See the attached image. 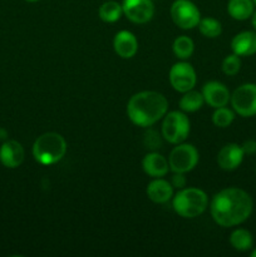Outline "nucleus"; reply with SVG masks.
<instances>
[{
    "label": "nucleus",
    "mask_w": 256,
    "mask_h": 257,
    "mask_svg": "<svg viewBox=\"0 0 256 257\" xmlns=\"http://www.w3.org/2000/svg\"><path fill=\"white\" fill-rule=\"evenodd\" d=\"M171 185L172 187L178 188H183L186 186V177H185V173H177L175 172V175L172 176V180H171Z\"/></svg>",
    "instance_id": "a878e982"
},
{
    "label": "nucleus",
    "mask_w": 256,
    "mask_h": 257,
    "mask_svg": "<svg viewBox=\"0 0 256 257\" xmlns=\"http://www.w3.org/2000/svg\"><path fill=\"white\" fill-rule=\"evenodd\" d=\"M232 109L241 117L256 115V84L246 83L236 88L230 98Z\"/></svg>",
    "instance_id": "0eeeda50"
},
{
    "label": "nucleus",
    "mask_w": 256,
    "mask_h": 257,
    "mask_svg": "<svg viewBox=\"0 0 256 257\" xmlns=\"http://www.w3.org/2000/svg\"><path fill=\"white\" fill-rule=\"evenodd\" d=\"M171 18L181 29H193L200 23L201 14L191 0H175L171 5Z\"/></svg>",
    "instance_id": "6e6552de"
},
{
    "label": "nucleus",
    "mask_w": 256,
    "mask_h": 257,
    "mask_svg": "<svg viewBox=\"0 0 256 257\" xmlns=\"http://www.w3.org/2000/svg\"><path fill=\"white\" fill-rule=\"evenodd\" d=\"M197 150L195 146L188 143H178L177 147L173 148L168 157V165L173 172L186 173L192 171L198 163Z\"/></svg>",
    "instance_id": "423d86ee"
},
{
    "label": "nucleus",
    "mask_w": 256,
    "mask_h": 257,
    "mask_svg": "<svg viewBox=\"0 0 256 257\" xmlns=\"http://www.w3.org/2000/svg\"><path fill=\"white\" fill-rule=\"evenodd\" d=\"M25 2H28V3H37V2H39V0H25Z\"/></svg>",
    "instance_id": "7c9ffc66"
},
{
    "label": "nucleus",
    "mask_w": 256,
    "mask_h": 257,
    "mask_svg": "<svg viewBox=\"0 0 256 257\" xmlns=\"http://www.w3.org/2000/svg\"><path fill=\"white\" fill-rule=\"evenodd\" d=\"M222 72L225 73L226 75H236L241 69V59L237 54H230L223 59L222 62Z\"/></svg>",
    "instance_id": "393cba45"
},
{
    "label": "nucleus",
    "mask_w": 256,
    "mask_h": 257,
    "mask_svg": "<svg viewBox=\"0 0 256 257\" xmlns=\"http://www.w3.org/2000/svg\"><path fill=\"white\" fill-rule=\"evenodd\" d=\"M170 83L173 89L186 93L196 85V72L190 63L178 62L170 69Z\"/></svg>",
    "instance_id": "1a4fd4ad"
},
{
    "label": "nucleus",
    "mask_w": 256,
    "mask_h": 257,
    "mask_svg": "<svg viewBox=\"0 0 256 257\" xmlns=\"http://www.w3.org/2000/svg\"><path fill=\"white\" fill-rule=\"evenodd\" d=\"M147 196L152 202L155 203H166L172 198L173 187L171 182L162 180V178H156L147 186Z\"/></svg>",
    "instance_id": "f3484780"
},
{
    "label": "nucleus",
    "mask_w": 256,
    "mask_h": 257,
    "mask_svg": "<svg viewBox=\"0 0 256 257\" xmlns=\"http://www.w3.org/2000/svg\"><path fill=\"white\" fill-rule=\"evenodd\" d=\"M235 119V113L232 109L225 107L215 108V112L212 114V122L216 127L226 128L231 124Z\"/></svg>",
    "instance_id": "b1692460"
},
{
    "label": "nucleus",
    "mask_w": 256,
    "mask_h": 257,
    "mask_svg": "<svg viewBox=\"0 0 256 257\" xmlns=\"http://www.w3.org/2000/svg\"><path fill=\"white\" fill-rule=\"evenodd\" d=\"M242 147L236 143H228L223 146L217 155V163L222 170L233 171L242 163L243 160Z\"/></svg>",
    "instance_id": "ddd939ff"
},
{
    "label": "nucleus",
    "mask_w": 256,
    "mask_h": 257,
    "mask_svg": "<svg viewBox=\"0 0 256 257\" xmlns=\"http://www.w3.org/2000/svg\"><path fill=\"white\" fill-rule=\"evenodd\" d=\"M123 14V8L119 3L114 2V0H107L100 5L99 10H98V15L100 19L105 23H114L120 19Z\"/></svg>",
    "instance_id": "6ab92c4d"
},
{
    "label": "nucleus",
    "mask_w": 256,
    "mask_h": 257,
    "mask_svg": "<svg viewBox=\"0 0 256 257\" xmlns=\"http://www.w3.org/2000/svg\"><path fill=\"white\" fill-rule=\"evenodd\" d=\"M25 152L18 141H5L0 146V163L7 168H18L24 162Z\"/></svg>",
    "instance_id": "f8f14e48"
},
{
    "label": "nucleus",
    "mask_w": 256,
    "mask_h": 257,
    "mask_svg": "<svg viewBox=\"0 0 256 257\" xmlns=\"http://www.w3.org/2000/svg\"><path fill=\"white\" fill-rule=\"evenodd\" d=\"M168 102L163 94L153 90L136 93L127 104V115L138 127H151L165 117Z\"/></svg>",
    "instance_id": "f03ea898"
},
{
    "label": "nucleus",
    "mask_w": 256,
    "mask_h": 257,
    "mask_svg": "<svg viewBox=\"0 0 256 257\" xmlns=\"http://www.w3.org/2000/svg\"><path fill=\"white\" fill-rule=\"evenodd\" d=\"M67 152V142L59 133L48 132L39 136L33 145V157L40 165H54Z\"/></svg>",
    "instance_id": "7ed1b4c3"
},
{
    "label": "nucleus",
    "mask_w": 256,
    "mask_h": 257,
    "mask_svg": "<svg viewBox=\"0 0 256 257\" xmlns=\"http://www.w3.org/2000/svg\"><path fill=\"white\" fill-rule=\"evenodd\" d=\"M207 206V195L200 188H181L173 197V210L183 218H195L202 215Z\"/></svg>",
    "instance_id": "20e7f679"
},
{
    "label": "nucleus",
    "mask_w": 256,
    "mask_h": 257,
    "mask_svg": "<svg viewBox=\"0 0 256 257\" xmlns=\"http://www.w3.org/2000/svg\"><path fill=\"white\" fill-rule=\"evenodd\" d=\"M230 243L235 250L248 251L253 245L252 235L245 228H237L230 235Z\"/></svg>",
    "instance_id": "412c9836"
},
{
    "label": "nucleus",
    "mask_w": 256,
    "mask_h": 257,
    "mask_svg": "<svg viewBox=\"0 0 256 257\" xmlns=\"http://www.w3.org/2000/svg\"><path fill=\"white\" fill-rule=\"evenodd\" d=\"M5 138H7V132L0 128V140H5Z\"/></svg>",
    "instance_id": "c85d7f7f"
},
{
    "label": "nucleus",
    "mask_w": 256,
    "mask_h": 257,
    "mask_svg": "<svg viewBox=\"0 0 256 257\" xmlns=\"http://www.w3.org/2000/svg\"><path fill=\"white\" fill-rule=\"evenodd\" d=\"M113 48L118 57L123 58V59H130V58L135 57L138 50L137 38L128 30H122L115 34L114 40H113Z\"/></svg>",
    "instance_id": "4468645a"
},
{
    "label": "nucleus",
    "mask_w": 256,
    "mask_h": 257,
    "mask_svg": "<svg viewBox=\"0 0 256 257\" xmlns=\"http://www.w3.org/2000/svg\"><path fill=\"white\" fill-rule=\"evenodd\" d=\"M231 49L238 57H250L256 53V33L246 30L235 35L231 42Z\"/></svg>",
    "instance_id": "2eb2a0df"
},
{
    "label": "nucleus",
    "mask_w": 256,
    "mask_h": 257,
    "mask_svg": "<svg viewBox=\"0 0 256 257\" xmlns=\"http://www.w3.org/2000/svg\"><path fill=\"white\" fill-rule=\"evenodd\" d=\"M251 257H256V248L252 251V252H251Z\"/></svg>",
    "instance_id": "c756f323"
},
{
    "label": "nucleus",
    "mask_w": 256,
    "mask_h": 257,
    "mask_svg": "<svg viewBox=\"0 0 256 257\" xmlns=\"http://www.w3.org/2000/svg\"><path fill=\"white\" fill-rule=\"evenodd\" d=\"M251 23H252L253 28H255V29H256V10H255V12H253V14L251 15Z\"/></svg>",
    "instance_id": "cd10ccee"
},
{
    "label": "nucleus",
    "mask_w": 256,
    "mask_h": 257,
    "mask_svg": "<svg viewBox=\"0 0 256 257\" xmlns=\"http://www.w3.org/2000/svg\"><path fill=\"white\" fill-rule=\"evenodd\" d=\"M203 103H205V99H203L202 93L191 89L183 93V97L180 99V108L183 112L192 113L201 109Z\"/></svg>",
    "instance_id": "aec40b11"
},
{
    "label": "nucleus",
    "mask_w": 256,
    "mask_h": 257,
    "mask_svg": "<svg viewBox=\"0 0 256 257\" xmlns=\"http://www.w3.org/2000/svg\"><path fill=\"white\" fill-rule=\"evenodd\" d=\"M255 173H256V168H255Z\"/></svg>",
    "instance_id": "473e14b6"
},
{
    "label": "nucleus",
    "mask_w": 256,
    "mask_h": 257,
    "mask_svg": "<svg viewBox=\"0 0 256 257\" xmlns=\"http://www.w3.org/2000/svg\"><path fill=\"white\" fill-rule=\"evenodd\" d=\"M190 135V120L182 112L172 110L166 113L162 123V136L172 145L182 143Z\"/></svg>",
    "instance_id": "39448f33"
},
{
    "label": "nucleus",
    "mask_w": 256,
    "mask_h": 257,
    "mask_svg": "<svg viewBox=\"0 0 256 257\" xmlns=\"http://www.w3.org/2000/svg\"><path fill=\"white\" fill-rule=\"evenodd\" d=\"M252 2H253V4H255V7H256V0H252Z\"/></svg>",
    "instance_id": "2f4dec72"
},
{
    "label": "nucleus",
    "mask_w": 256,
    "mask_h": 257,
    "mask_svg": "<svg viewBox=\"0 0 256 257\" xmlns=\"http://www.w3.org/2000/svg\"><path fill=\"white\" fill-rule=\"evenodd\" d=\"M198 30L206 38H217L222 33V27L218 20L213 18H203L198 23Z\"/></svg>",
    "instance_id": "5701e85b"
},
{
    "label": "nucleus",
    "mask_w": 256,
    "mask_h": 257,
    "mask_svg": "<svg viewBox=\"0 0 256 257\" xmlns=\"http://www.w3.org/2000/svg\"><path fill=\"white\" fill-rule=\"evenodd\" d=\"M173 53L178 59H188L192 55L193 50H195V44H193L192 39L187 35H181V37L176 38L172 45Z\"/></svg>",
    "instance_id": "4be33fe9"
},
{
    "label": "nucleus",
    "mask_w": 256,
    "mask_h": 257,
    "mask_svg": "<svg viewBox=\"0 0 256 257\" xmlns=\"http://www.w3.org/2000/svg\"><path fill=\"white\" fill-rule=\"evenodd\" d=\"M142 168L146 175L155 178H161L167 175L170 165L162 155L152 152L145 156L142 161Z\"/></svg>",
    "instance_id": "dca6fc26"
},
{
    "label": "nucleus",
    "mask_w": 256,
    "mask_h": 257,
    "mask_svg": "<svg viewBox=\"0 0 256 257\" xmlns=\"http://www.w3.org/2000/svg\"><path fill=\"white\" fill-rule=\"evenodd\" d=\"M253 8L252 0H228L227 12L235 20H246L253 14Z\"/></svg>",
    "instance_id": "a211bd4d"
},
{
    "label": "nucleus",
    "mask_w": 256,
    "mask_h": 257,
    "mask_svg": "<svg viewBox=\"0 0 256 257\" xmlns=\"http://www.w3.org/2000/svg\"><path fill=\"white\" fill-rule=\"evenodd\" d=\"M202 95L205 102L212 108H220L227 105L231 94L227 87L220 82H208L203 85Z\"/></svg>",
    "instance_id": "9b49d317"
},
{
    "label": "nucleus",
    "mask_w": 256,
    "mask_h": 257,
    "mask_svg": "<svg viewBox=\"0 0 256 257\" xmlns=\"http://www.w3.org/2000/svg\"><path fill=\"white\" fill-rule=\"evenodd\" d=\"M123 14L136 24H145L155 15V4L152 0H123Z\"/></svg>",
    "instance_id": "9d476101"
},
{
    "label": "nucleus",
    "mask_w": 256,
    "mask_h": 257,
    "mask_svg": "<svg viewBox=\"0 0 256 257\" xmlns=\"http://www.w3.org/2000/svg\"><path fill=\"white\" fill-rule=\"evenodd\" d=\"M241 147H242V151L245 155H252V153L256 152V142L252 140H248L246 142H243V145Z\"/></svg>",
    "instance_id": "bb28decb"
},
{
    "label": "nucleus",
    "mask_w": 256,
    "mask_h": 257,
    "mask_svg": "<svg viewBox=\"0 0 256 257\" xmlns=\"http://www.w3.org/2000/svg\"><path fill=\"white\" fill-rule=\"evenodd\" d=\"M252 198L237 187L225 188L213 196L210 205L211 216L217 225L232 227L245 222L252 212Z\"/></svg>",
    "instance_id": "f257e3e1"
}]
</instances>
